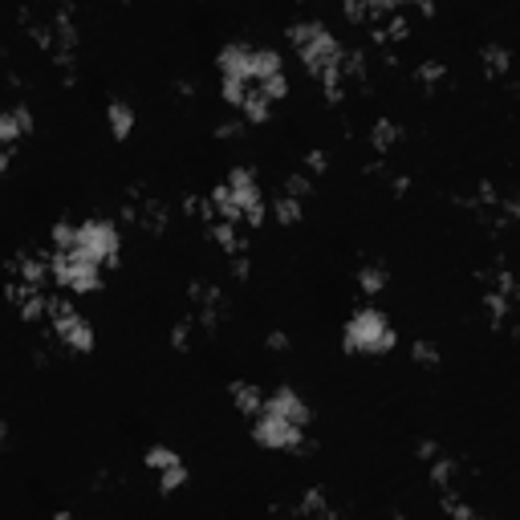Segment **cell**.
Masks as SVG:
<instances>
[{"instance_id":"6da1fadb","label":"cell","mask_w":520,"mask_h":520,"mask_svg":"<svg viewBox=\"0 0 520 520\" xmlns=\"http://www.w3.org/2000/svg\"><path fill=\"white\" fill-rule=\"evenodd\" d=\"M289 41H293L297 57L305 61V70L313 74L317 86L334 74V65L342 57V41L325 29V21H293L289 25Z\"/></svg>"},{"instance_id":"7a4b0ae2","label":"cell","mask_w":520,"mask_h":520,"mask_svg":"<svg viewBox=\"0 0 520 520\" xmlns=\"http://www.w3.org/2000/svg\"><path fill=\"white\" fill-rule=\"evenodd\" d=\"M49 281L61 293H94L102 289V265L82 248H49Z\"/></svg>"},{"instance_id":"3957f363","label":"cell","mask_w":520,"mask_h":520,"mask_svg":"<svg viewBox=\"0 0 520 520\" xmlns=\"http://www.w3.org/2000/svg\"><path fill=\"white\" fill-rule=\"evenodd\" d=\"M395 342H399L395 325H390L386 313H378V309H358L342 325V346L350 354H386V350H395Z\"/></svg>"},{"instance_id":"277c9868","label":"cell","mask_w":520,"mask_h":520,"mask_svg":"<svg viewBox=\"0 0 520 520\" xmlns=\"http://www.w3.org/2000/svg\"><path fill=\"white\" fill-rule=\"evenodd\" d=\"M45 325H49V334L57 346L65 350H74V354H86L94 350V325L74 309L70 297H61V293H49V309H45Z\"/></svg>"},{"instance_id":"5b68a950","label":"cell","mask_w":520,"mask_h":520,"mask_svg":"<svg viewBox=\"0 0 520 520\" xmlns=\"http://www.w3.org/2000/svg\"><path fill=\"white\" fill-rule=\"evenodd\" d=\"M484 305H488V317H492L496 330H508L512 313H516V277L504 260L484 269Z\"/></svg>"},{"instance_id":"8992f818","label":"cell","mask_w":520,"mask_h":520,"mask_svg":"<svg viewBox=\"0 0 520 520\" xmlns=\"http://www.w3.org/2000/svg\"><path fill=\"white\" fill-rule=\"evenodd\" d=\"M252 435H256L260 447H273V451H301L305 447V427H297L293 419L277 415L265 403H260V411L252 415Z\"/></svg>"},{"instance_id":"52a82bcc","label":"cell","mask_w":520,"mask_h":520,"mask_svg":"<svg viewBox=\"0 0 520 520\" xmlns=\"http://www.w3.org/2000/svg\"><path fill=\"white\" fill-rule=\"evenodd\" d=\"M74 248H82L90 260H98L102 269H110L122 256V232H118L114 220H86V224H78Z\"/></svg>"},{"instance_id":"ba28073f","label":"cell","mask_w":520,"mask_h":520,"mask_svg":"<svg viewBox=\"0 0 520 520\" xmlns=\"http://www.w3.org/2000/svg\"><path fill=\"white\" fill-rule=\"evenodd\" d=\"M122 212H126L130 224H135V228H147V232H163V228L171 224L167 200H163V195H155V191H143V187H130V191H126Z\"/></svg>"},{"instance_id":"9c48e42d","label":"cell","mask_w":520,"mask_h":520,"mask_svg":"<svg viewBox=\"0 0 520 520\" xmlns=\"http://www.w3.org/2000/svg\"><path fill=\"white\" fill-rule=\"evenodd\" d=\"M187 305H191V317L204 325V334H212L216 325L228 317V293L212 281H191L187 285Z\"/></svg>"},{"instance_id":"30bf717a","label":"cell","mask_w":520,"mask_h":520,"mask_svg":"<svg viewBox=\"0 0 520 520\" xmlns=\"http://www.w3.org/2000/svg\"><path fill=\"white\" fill-rule=\"evenodd\" d=\"M147 468L155 472L163 496H171V492H179V488L187 484V464L179 460L171 447H151V451H147Z\"/></svg>"},{"instance_id":"8fae6325","label":"cell","mask_w":520,"mask_h":520,"mask_svg":"<svg viewBox=\"0 0 520 520\" xmlns=\"http://www.w3.org/2000/svg\"><path fill=\"white\" fill-rule=\"evenodd\" d=\"M29 130H33V110L29 106H5L0 110V143L5 147H17Z\"/></svg>"},{"instance_id":"7c38bea8","label":"cell","mask_w":520,"mask_h":520,"mask_svg":"<svg viewBox=\"0 0 520 520\" xmlns=\"http://www.w3.org/2000/svg\"><path fill=\"white\" fill-rule=\"evenodd\" d=\"M370 151H374V159H390V151H395L399 143H403V126L395 122V118H374L370 122Z\"/></svg>"},{"instance_id":"4fadbf2b","label":"cell","mask_w":520,"mask_h":520,"mask_svg":"<svg viewBox=\"0 0 520 520\" xmlns=\"http://www.w3.org/2000/svg\"><path fill=\"white\" fill-rule=\"evenodd\" d=\"M354 281H358V293H366V297H378L386 285H390V269L382 265V260H362L358 265V273H354Z\"/></svg>"},{"instance_id":"5bb4252c","label":"cell","mask_w":520,"mask_h":520,"mask_svg":"<svg viewBox=\"0 0 520 520\" xmlns=\"http://www.w3.org/2000/svg\"><path fill=\"white\" fill-rule=\"evenodd\" d=\"M228 399H232V407H236L244 419H252V415L260 411V403H265V390H260L256 382H244V378H240V382L228 386Z\"/></svg>"},{"instance_id":"9a60e30c","label":"cell","mask_w":520,"mask_h":520,"mask_svg":"<svg viewBox=\"0 0 520 520\" xmlns=\"http://www.w3.org/2000/svg\"><path fill=\"white\" fill-rule=\"evenodd\" d=\"M106 126L114 139H126L130 130H135V106H130L126 98H110L106 102Z\"/></svg>"},{"instance_id":"2e32d148","label":"cell","mask_w":520,"mask_h":520,"mask_svg":"<svg viewBox=\"0 0 520 520\" xmlns=\"http://www.w3.org/2000/svg\"><path fill=\"white\" fill-rule=\"evenodd\" d=\"M293 516H309V520H330L334 516V504L325 500V488H309L297 504H289Z\"/></svg>"},{"instance_id":"e0dca14e","label":"cell","mask_w":520,"mask_h":520,"mask_svg":"<svg viewBox=\"0 0 520 520\" xmlns=\"http://www.w3.org/2000/svg\"><path fill=\"white\" fill-rule=\"evenodd\" d=\"M200 334H204V325L187 313V317H179V321L171 325V346H175L179 354H187L195 342H200Z\"/></svg>"},{"instance_id":"ac0fdd59","label":"cell","mask_w":520,"mask_h":520,"mask_svg":"<svg viewBox=\"0 0 520 520\" xmlns=\"http://www.w3.org/2000/svg\"><path fill=\"white\" fill-rule=\"evenodd\" d=\"M273 216L281 224H297L305 216V200H297V195H289V191H277L273 195Z\"/></svg>"},{"instance_id":"d6986e66","label":"cell","mask_w":520,"mask_h":520,"mask_svg":"<svg viewBox=\"0 0 520 520\" xmlns=\"http://www.w3.org/2000/svg\"><path fill=\"white\" fill-rule=\"evenodd\" d=\"M480 57H484V70H488L492 78H504V74L512 70V53H508L504 45H484Z\"/></svg>"},{"instance_id":"ffe728a7","label":"cell","mask_w":520,"mask_h":520,"mask_svg":"<svg viewBox=\"0 0 520 520\" xmlns=\"http://www.w3.org/2000/svg\"><path fill=\"white\" fill-rule=\"evenodd\" d=\"M415 82H419V86H443V82H447V65H443V61H419Z\"/></svg>"},{"instance_id":"44dd1931","label":"cell","mask_w":520,"mask_h":520,"mask_svg":"<svg viewBox=\"0 0 520 520\" xmlns=\"http://www.w3.org/2000/svg\"><path fill=\"white\" fill-rule=\"evenodd\" d=\"M301 163H305L301 171H305L309 179H317V175H325V171H330V155H325L321 147H313V151H305V159H301Z\"/></svg>"},{"instance_id":"7402d4cb","label":"cell","mask_w":520,"mask_h":520,"mask_svg":"<svg viewBox=\"0 0 520 520\" xmlns=\"http://www.w3.org/2000/svg\"><path fill=\"white\" fill-rule=\"evenodd\" d=\"M411 354H415V362H419V366H427V370H431V366H439V350H435V342H415V346H411Z\"/></svg>"},{"instance_id":"603a6c76","label":"cell","mask_w":520,"mask_h":520,"mask_svg":"<svg viewBox=\"0 0 520 520\" xmlns=\"http://www.w3.org/2000/svg\"><path fill=\"white\" fill-rule=\"evenodd\" d=\"M265 346H269V350H277V354H281V350H289V346H293V342H289V334H285V330H269V334H265Z\"/></svg>"},{"instance_id":"cb8c5ba5","label":"cell","mask_w":520,"mask_h":520,"mask_svg":"<svg viewBox=\"0 0 520 520\" xmlns=\"http://www.w3.org/2000/svg\"><path fill=\"white\" fill-rule=\"evenodd\" d=\"M435 451H439V443H435V439H419V460H423V464L431 460Z\"/></svg>"},{"instance_id":"d4e9b609","label":"cell","mask_w":520,"mask_h":520,"mask_svg":"<svg viewBox=\"0 0 520 520\" xmlns=\"http://www.w3.org/2000/svg\"><path fill=\"white\" fill-rule=\"evenodd\" d=\"M399 5H411V9H419V13H435V0H399Z\"/></svg>"},{"instance_id":"484cf974","label":"cell","mask_w":520,"mask_h":520,"mask_svg":"<svg viewBox=\"0 0 520 520\" xmlns=\"http://www.w3.org/2000/svg\"><path fill=\"white\" fill-rule=\"evenodd\" d=\"M13 151H17V147H5V143H0V175L9 171V163H13Z\"/></svg>"},{"instance_id":"4316f807","label":"cell","mask_w":520,"mask_h":520,"mask_svg":"<svg viewBox=\"0 0 520 520\" xmlns=\"http://www.w3.org/2000/svg\"><path fill=\"white\" fill-rule=\"evenodd\" d=\"M5 439H9V423H5V419H0V443H5Z\"/></svg>"}]
</instances>
